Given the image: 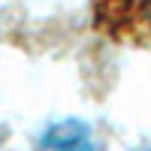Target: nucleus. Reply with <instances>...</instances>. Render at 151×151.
<instances>
[{
	"label": "nucleus",
	"instance_id": "nucleus-1",
	"mask_svg": "<svg viewBox=\"0 0 151 151\" xmlns=\"http://www.w3.org/2000/svg\"><path fill=\"white\" fill-rule=\"evenodd\" d=\"M88 18L109 42L151 48V0H88Z\"/></svg>",
	"mask_w": 151,
	"mask_h": 151
},
{
	"label": "nucleus",
	"instance_id": "nucleus-2",
	"mask_svg": "<svg viewBox=\"0 0 151 151\" xmlns=\"http://www.w3.org/2000/svg\"><path fill=\"white\" fill-rule=\"evenodd\" d=\"M36 151H97L91 130L79 121H60L42 133Z\"/></svg>",
	"mask_w": 151,
	"mask_h": 151
},
{
	"label": "nucleus",
	"instance_id": "nucleus-3",
	"mask_svg": "<svg viewBox=\"0 0 151 151\" xmlns=\"http://www.w3.org/2000/svg\"><path fill=\"white\" fill-rule=\"evenodd\" d=\"M148 151H151V148H148Z\"/></svg>",
	"mask_w": 151,
	"mask_h": 151
}]
</instances>
